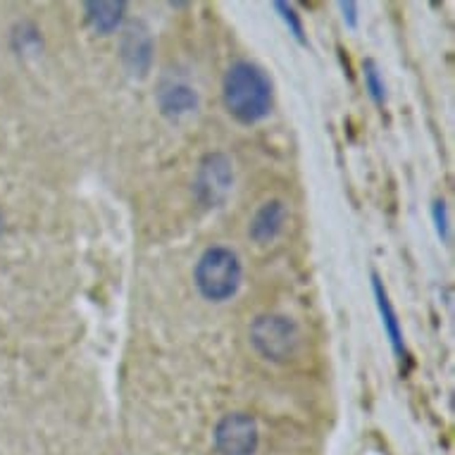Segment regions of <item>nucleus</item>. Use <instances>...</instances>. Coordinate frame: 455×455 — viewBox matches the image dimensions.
<instances>
[{
	"instance_id": "obj_5",
	"label": "nucleus",
	"mask_w": 455,
	"mask_h": 455,
	"mask_svg": "<svg viewBox=\"0 0 455 455\" xmlns=\"http://www.w3.org/2000/svg\"><path fill=\"white\" fill-rule=\"evenodd\" d=\"M215 448L220 455H255L260 446V429L248 412H227L215 425Z\"/></svg>"
},
{
	"instance_id": "obj_8",
	"label": "nucleus",
	"mask_w": 455,
	"mask_h": 455,
	"mask_svg": "<svg viewBox=\"0 0 455 455\" xmlns=\"http://www.w3.org/2000/svg\"><path fill=\"white\" fill-rule=\"evenodd\" d=\"M286 217H289V210L283 205V201H272L262 203L258 212L251 220V227H248V234L255 243H269L275 241L279 234H282L283 224H286Z\"/></svg>"
},
{
	"instance_id": "obj_6",
	"label": "nucleus",
	"mask_w": 455,
	"mask_h": 455,
	"mask_svg": "<svg viewBox=\"0 0 455 455\" xmlns=\"http://www.w3.org/2000/svg\"><path fill=\"white\" fill-rule=\"evenodd\" d=\"M153 36H150L148 27L143 22H132L122 34V45H120V55L124 68L132 76H148L150 65H153Z\"/></svg>"
},
{
	"instance_id": "obj_14",
	"label": "nucleus",
	"mask_w": 455,
	"mask_h": 455,
	"mask_svg": "<svg viewBox=\"0 0 455 455\" xmlns=\"http://www.w3.org/2000/svg\"><path fill=\"white\" fill-rule=\"evenodd\" d=\"M339 10L344 12V22L346 27H351V29H355L358 27V5L355 3H339Z\"/></svg>"
},
{
	"instance_id": "obj_4",
	"label": "nucleus",
	"mask_w": 455,
	"mask_h": 455,
	"mask_svg": "<svg viewBox=\"0 0 455 455\" xmlns=\"http://www.w3.org/2000/svg\"><path fill=\"white\" fill-rule=\"evenodd\" d=\"M234 188L232 160L222 153H210L198 164L194 191L205 208H220Z\"/></svg>"
},
{
	"instance_id": "obj_15",
	"label": "nucleus",
	"mask_w": 455,
	"mask_h": 455,
	"mask_svg": "<svg viewBox=\"0 0 455 455\" xmlns=\"http://www.w3.org/2000/svg\"><path fill=\"white\" fill-rule=\"evenodd\" d=\"M0 232H3V217H0Z\"/></svg>"
},
{
	"instance_id": "obj_13",
	"label": "nucleus",
	"mask_w": 455,
	"mask_h": 455,
	"mask_svg": "<svg viewBox=\"0 0 455 455\" xmlns=\"http://www.w3.org/2000/svg\"><path fill=\"white\" fill-rule=\"evenodd\" d=\"M434 227H436V234H439L441 241H451V224H448V208L443 201H436L432 208Z\"/></svg>"
},
{
	"instance_id": "obj_3",
	"label": "nucleus",
	"mask_w": 455,
	"mask_h": 455,
	"mask_svg": "<svg viewBox=\"0 0 455 455\" xmlns=\"http://www.w3.org/2000/svg\"><path fill=\"white\" fill-rule=\"evenodd\" d=\"M251 344L269 363H289L300 348L299 324L286 315H260L251 324Z\"/></svg>"
},
{
	"instance_id": "obj_10",
	"label": "nucleus",
	"mask_w": 455,
	"mask_h": 455,
	"mask_svg": "<svg viewBox=\"0 0 455 455\" xmlns=\"http://www.w3.org/2000/svg\"><path fill=\"white\" fill-rule=\"evenodd\" d=\"M372 291L374 300H377V310H379L381 327H384V334L388 336V344L394 348L395 355L405 358V341H403V329H401V320L395 315L391 300H388V293L384 289V283L377 275H372Z\"/></svg>"
},
{
	"instance_id": "obj_1",
	"label": "nucleus",
	"mask_w": 455,
	"mask_h": 455,
	"mask_svg": "<svg viewBox=\"0 0 455 455\" xmlns=\"http://www.w3.org/2000/svg\"><path fill=\"white\" fill-rule=\"evenodd\" d=\"M222 103L239 124H258L267 117L275 105L272 79L255 62H232L222 79Z\"/></svg>"
},
{
	"instance_id": "obj_9",
	"label": "nucleus",
	"mask_w": 455,
	"mask_h": 455,
	"mask_svg": "<svg viewBox=\"0 0 455 455\" xmlns=\"http://www.w3.org/2000/svg\"><path fill=\"white\" fill-rule=\"evenodd\" d=\"M124 12H127V3H122V0L117 3L115 0H93V3L84 5L86 22L98 36H110L120 29Z\"/></svg>"
},
{
	"instance_id": "obj_7",
	"label": "nucleus",
	"mask_w": 455,
	"mask_h": 455,
	"mask_svg": "<svg viewBox=\"0 0 455 455\" xmlns=\"http://www.w3.org/2000/svg\"><path fill=\"white\" fill-rule=\"evenodd\" d=\"M157 105L164 117L181 120L198 110V93L191 84L181 82V79H170V82H163L157 91Z\"/></svg>"
},
{
	"instance_id": "obj_12",
	"label": "nucleus",
	"mask_w": 455,
	"mask_h": 455,
	"mask_svg": "<svg viewBox=\"0 0 455 455\" xmlns=\"http://www.w3.org/2000/svg\"><path fill=\"white\" fill-rule=\"evenodd\" d=\"M272 8L279 12L282 22L289 27V34H293V38H296L299 44H307L306 29H303V20H300V15L296 12V8H293L291 3H282V0H276V3H272Z\"/></svg>"
},
{
	"instance_id": "obj_2",
	"label": "nucleus",
	"mask_w": 455,
	"mask_h": 455,
	"mask_svg": "<svg viewBox=\"0 0 455 455\" xmlns=\"http://www.w3.org/2000/svg\"><path fill=\"white\" fill-rule=\"evenodd\" d=\"M241 279H243V267L232 248L210 246L196 262V289L210 303H224L234 299L241 289Z\"/></svg>"
},
{
	"instance_id": "obj_11",
	"label": "nucleus",
	"mask_w": 455,
	"mask_h": 455,
	"mask_svg": "<svg viewBox=\"0 0 455 455\" xmlns=\"http://www.w3.org/2000/svg\"><path fill=\"white\" fill-rule=\"evenodd\" d=\"M363 79H365V89L370 93V98L381 108V105L387 103V84H384V76H381L377 62H363Z\"/></svg>"
}]
</instances>
